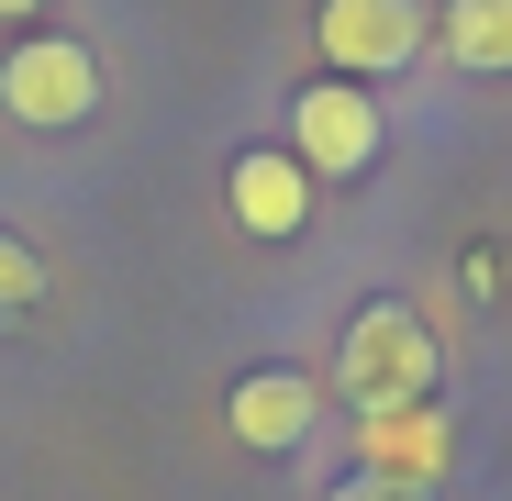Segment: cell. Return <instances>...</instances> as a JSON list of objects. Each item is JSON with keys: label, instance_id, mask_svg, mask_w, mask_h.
Wrapping results in <instances>:
<instances>
[{"label": "cell", "instance_id": "cell-1", "mask_svg": "<svg viewBox=\"0 0 512 501\" xmlns=\"http://www.w3.org/2000/svg\"><path fill=\"white\" fill-rule=\"evenodd\" d=\"M334 390H346L357 412H390V401H435V334H423V312H401V301H368V312L346 323Z\"/></svg>", "mask_w": 512, "mask_h": 501}, {"label": "cell", "instance_id": "cell-2", "mask_svg": "<svg viewBox=\"0 0 512 501\" xmlns=\"http://www.w3.org/2000/svg\"><path fill=\"white\" fill-rule=\"evenodd\" d=\"M0 112L34 123V134H67L101 112V56L78 34H23L12 56H0Z\"/></svg>", "mask_w": 512, "mask_h": 501}, {"label": "cell", "instance_id": "cell-3", "mask_svg": "<svg viewBox=\"0 0 512 501\" xmlns=\"http://www.w3.org/2000/svg\"><path fill=\"white\" fill-rule=\"evenodd\" d=\"M290 156L312 167V179H357V167L379 156V90L368 78H312V90L290 101Z\"/></svg>", "mask_w": 512, "mask_h": 501}, {"label": "cell", "instance_id": "cell-4", "mask_svg": "<svg viewBox=\"0 0 512 501\" xmlns=\"http://www.w3.org/2000/svg\"><path fill=\"white\" fill-rule=\"evenodd\" d=\"M312 56L334 78H401L423 56V12L412 0H323L312 12Z\"/></svg>", "mask_w": 512, "mask_h": 501}, {"label": "cell", "instance_id": "cell-5", "mask_svg": "<svg viewBox=\"0 0 512 501\" xmlns=\"http://www.w3.org/2000/svg\"><path fill=\"white\" fill-rule=\"evenodd\" d=\"M357 468H368V479H401V490H435V479L457 468V424H446V401L357 412Z\"/></svg>", "mask_w": 512, "mask_h": 501}, {"label": "cell", "instance_id": "cell-6", "mask_svg": "<svg viewBox=\"0 0 512 501\" xmlns=\"http://www.w3.org/2000/svg\"><path fill=\"white\" fill-rule=\"evenodd\" d=\"M223 201H234V223H245L256 245H279V234L312 223V167H301L290 145H256V156L223 167Z\"/></svg>", "mask_w": 512, "mask_h": 501}, {"label": "cell", "instance_id": "cell-7", "mask_svg": "<svg viewBox=\"0 0 512 501\" xmlns=\"http://www.w3.org/2000/svg\"><path fill=\"white\" fill-rule=\"evenodd\" d=\"M223 435L256 446V457H290V446L312 435V379H301V368H245L234 401H223Z\"/></svg>", "mask_w": 512, "mask_h": 501}, {"label": "cell", "instance_id": "cell-8", "mask_svg": "<svg viewBox=\"0 0 512 501\" xmlns=\"http://www.w3.org/2000/svg\"><path fill=\"white\" fill-rule=\"evenodd\" d=\"M435 45H446L468 78H512V0H446Z\"/></svg>", "mask_w": 512, "mask_h": 501}, {"label": "cell", "instance_id": "cell-9", "mask_svg": "<svg viewBox=\"0 0 512 501\" xmlns=\"http://www.w3.org/2000/svg\"><path fill=\"white\" fill-rule=\"evenodd\" d=\"M23 301H45V257L23 234H0V312H23Z\"/></svg>", "mask_w": 512, "mask_h": 501}, {"label": "cell", "instance_id": "cell-10", "mask_svg": "<svg viewBox=\"0 0 512 501\" xmlns=\"http://www.w3.org/2000/svg\"><path fill=\"white\" fill-rule=\"evenodd\" d=\"M323 501H423V490H401V479H368V468H357V479H334Z\"/></svg>", "mask_w": 512, "mask_h": 501}, {"label": "cell", "instance_id": "cell-11", "mask_svg": "<svg viewBox=\"0 0 512 501\" xmlns=\"http://www.w3.org/2000/svg\"><path fill=\"white\" fill-rule=\"evenodd\" d=\"M34 12H45V0H0V23H34Z\"/></svg>", "mask_w": 512, "mask_h": 501}]
</instances>
